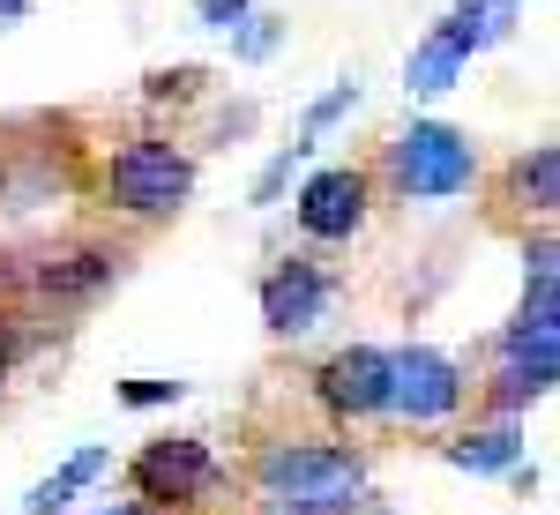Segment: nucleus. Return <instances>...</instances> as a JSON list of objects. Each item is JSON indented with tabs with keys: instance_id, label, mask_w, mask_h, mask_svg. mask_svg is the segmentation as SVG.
<instances>
[{
	"instance_id": "1",
	"label": "nucleus",
	"mask_w": 560,
	"mask_h": 515,
	"mask_svg": "<svg viewBox=\"0 0 560 515\" xmlns=\"http://www.w3.org/2000/svg\"><path fill=\"white\" fill-rule=\"evenodd\" d=\"M247 493L261 515H359L366 501V456L322 433L261 441L247 464Z\"/></svg>"
},
{
	"instance_id": "2",
	"label": "nucleus",
	"mask_w": 560,
	"mask_h": 515,
	"mask_svg": "<svg viewBox=\"0 0 560 515\" xmlns=\"http://www.w3.org/2000/svg\"><path fill=\"white\" fill-rule=\"evenodd\" d=\"M120 269H128V247H113V239H60V247L0 261V292H8V306H23V314H45V306L52 314H75L105 284H120Z\"/></svg>"
},
{
	"instance_id": "3",
	"label": "nucleus",
	"mask_w": 560,
	"mask_h": 515,
	"mask_svg": "<svg viewBox=\"0 0 560 515\" xmlns=\"http://www.w3.org/2000/svg\"><path fill=\"white\" fill-rule=\"evenodd\" d=\"M128 485L150 515H195L224 493V464L202 433H165V441H142L128 456Z\"/></svg>"
},
{
	"instance_id": "4",
	"label": "nucleus",
	"mask_w": 560,
	"mask_h": 515,
	"mask_svg": "<svg viewBox=\"0 0 560 515\" xmlns=\"http://www.w3.org/2000/svg\"><path fill=\"white\" fill-rule=\"evenodd\" d=\"M382 179L396 202H448V195H464L478 179V150H471V134L441 128V120H411L382 150Z\"/></svg>"
},
{
	"instance_id": "5",
	"label": "nucleus",
	"mask_w": 560,
	"mask_h": 515,
	"mask_svg": "<svg viewBox=\"0 0 560 515\" xmlns=\"http://www.w3.org/2000/svg\"><path fill=\"white\" fill-rule=\"evenodd\" d=\"M187 195H195V157L179 142L142 134V142H120L105 165V202L120 216H179Z\"/></svg>"
},
{
	"instance_id": "6",
	"label": "nucleus",
	"mask_w": 560,
	"mask_h": 515,
	"mask_svg": "<svg viewBox=\"0 0 560 515\" xmlns=\"http://www.w3.org/2000/svg\"><path fill=\"white\" fill-rule=\"evenodd\" d=\"M464 366L448 359V351H433V343H404V351H388V419H404V426H448L456 411H464Z\"/></svg>"
},
{
	"instance_id": "7",
	"label": "nucleus",
	"mask_w": 560,
	"mask_h": 515,
	"mask_svg": "<svg viewBox=\"0 0 560 515\" xmlns=\"http://www.w3.org/2000/svg\"><path fill=\"white\" fill-rule=\"evenodd\" d=\"M560 382V329H523L509 321L493 343V382H486V411L493 419H523L530 403H546Z\"/></svg>"
},
{
	"instance_id": "8",
	"label": "nucleus",
	"mask_w": 560,
	"mask_h": 515,
	"mask_svg": "<svg viewBox=\"0 0 560 515\" xmlns=\"http://www.w3.org/2000/svg\"><path fill=\"white\" fill-rule=\"evenodd\" d=\"M314 396L337 426H359V419H388V351L382 343H345L314 366Z\"/></svg>"
},
{
	"instance_id": "9",
	"label": "nucleus",
	"mask_w": 560,
	"mask_h": 515,
	"mask_svg": "<svg viewBox=\"0 0 560 515\" xmlns=\"http://www.w3.org/2000/svg\"><path fill=\"white\" fill-rule=\"evenodd\" d=\"M366 210H374V172H359V165H329V172H314V179L300 187V202H292V216H300V232L314 239V247L359 239Z\"/></svg>"
},
{
	"instance_id": "10",
	"label": "nucleus",
	"mask_w": 560,
	"mask_h": 515,
	"mask_svg": "<svg viewBox=\"0 0 560 515\" xmlns=\"http://www.w3.org/2000/svg\"><path fill=\"white\" fill-rule=\"evenodd\" d=\"M329 300H337V277L322 269V261H277L269 277H261V321H269V337H306L322 314H329Z\"/></svg>"
},
{
	"instance_id": "11",
	"label": "nucleus",
	"mask_w": 560,
	"mask_h": 515,
	"mask_svg": "<svg viewBox=\"0 0 560 515\" xmlns=\"http://www.w3.org/2000/svg\"><path fill=\"white\" fill-rule=\"evenodd\" d=\"M441 464L471 478H501V471H523V426L516 419H493V426H471L456 441H441Z\"/></svg>"
},
{
	"instance_id": "12",
	"label": "nucleus",
	"mask_w": 560,
	"mask_h": 515,
	"mask_svg": "<svg viewBox=\"0 0 560 515\" xmlns=\"http://www.w3.org/2000/svg\"><path fill=\"white\" fill-rule=\"evenodd\" d=\"M516 15H523V0H456V8L441 15V31H433V38L456 45V52L471 60V52H486V45L516 38Z\"/></svg>"
},
{
	"instance_id": "13",
	"label": "nucleus",
	"mask_w": 560,
	"mask_h": 515,
	"mask_svg": "<svg viewBox=\"0 0 560 515\" xmlns=\"http://www.w3.org/2000/svg\"><path fill=\"white\" fill-rule=\"evenodd\" d=\"M501 202H509L516 216H538V224L560 210V150H553V142L523 150L516 165H509V187H501Z\"/></svg>"
},
{
	"instance_id": "14",
	"label": "nucleus",
	"mask_w": 560,
	"mask_h": 515,
	"mask_svg": "<svg viewBox=\"0 0 560 515\" xmlns=\"http://www.w3.org/2000/svg\"><path fill=\"white\" fill-rule=\"evenodd\" d=\"M105 464H113V448H83V456H68V464H60V471L45 478V485H31L23 515H68V501L83 493L90 478H105Z\"/></svg>"
},
{
	"instance_id": "15",
	"label": "nucleus",
	"mask_w": 560,
	"mask_h": 515,
	"mask_svg": "<svg viewBox=\"0 0 560 515\" xmlns=\"http://www.w3.org/2000/svg\"><path fill=\"white\" fill-rule=\"evenodd\" d=\"M471 60L456 52V45L427 38L419 52H411V68H404V90H419V97H441V90H456V75H464Z\"/></svg>"
},
{
	"instance_id": "16",
	"label": "nucleus",
	"mask_w": 560,
	"mask_h": 515,
	"mask_svg": "<svg viewBox=\"0 0 560 515\" xmlns=\"http://www.w3.org/2000/svg\"><path fill=\"white\" fill-rule=\"evenodd\" d=\"M187 382H120V403L128 411H158V403H179Z\"/></svg>"
},
{
	"instance_id": "17",
	"label": "nucleus",
	"mask_w": 560,
	"mask_h": 515,
	"mask_svg": "<svg viewBox=\"0 0 560 515\" xmlns=\"http://www.w3.org/2000/svg\"><path fill=\"white\" fill-rule=\"evenodd\" d=\"M300 157H306V142H292L284 157H269V172H261V179H255V202H277V187L292 179V165H300Z\"/></svg>"
},
{
	"instance_id": "18",
	"label": "nucleus",
	"mask_w": 560,
	"mask_h": 515,
	"mask_svg": "<svg viewBox=\"0 0 560 515\" xmlns=\"http://www.w3.org/2000/svg\"><path fill=\"white\" fill-rule=\"evenodd\" d=\"M195 83H202V68H165V75H150V97H158V105H165V97H195Z\"/></svg>"
},
{
	"instance_id": "19",
	"label": "nucleus",
	"mask_w": 560,
	"mask_h": 515,
	"mask_svg": "<svg viewBox=\"0 0 560 515\" xmlns=\"http://www.w3.org/2000/svg\"><path fill=\"white\" fill-rule=\"evenodd\" d=\"M195 15H202L210 31H240V23H247V0H195Z\"/></svg>"
},
{
	"instance_id": "20",
	"label": "nucleus",
	"mask_w": 560,
	"mask_h": 515,
	"mask_svg": "<svg viewBox=\"0 0 560 515\" xmlns=\"http://www.w3.org/2000/svg\"><path fill=\"white\" fill-rule=\"evenodd\" d=\"M351 105H359V90H351V83H337V90H329V97H322V105H314V113H306V128L322 134V128H329V120H337V113H351Z\"/></svg>"
},
{
	"instance_id": "21",
	"label": "nucleus",
	"mask_w": 560,
	"mask_h": 515,
	"mask_svg": "<svg viewBox=\"0 0 560 515\" xmlns=\"http://www.w3.org/2000/svg\"><path fill=\"white\" fill-rule=\"evenodd\" d=\"M269 45H277V23H255V31H240V52H247V60H261Z\"/></svg>"
},
{
	"instance_id": "22",
	"label": "nucleus",
	"mask_w": 560,
	"mask_h": 515,
	"mask_svg": "<svg viewBox=\"0 0 560 515\" xmlns=\"http://www.w3.org/2000/svg\"><path fill=\"white\" fill-rule=\"evenodd\" d=\"M31 8H38V0H0V31H8V23H23Z\"/></svg>"
},
{
	"instance_id": "23",
	"label": "nucleus",
	"mask_w": 560,
	"mask_h": 515,
	"mask_svg": "<svg viewBox=\"0 0 560 515\" xmlns=\"http://www.w3.org/2000/svg\"><path fill=\"white\" fill-rule=\"evenodd\" d=\"M90 515H150L142 501H113V508H90Z\"/></svg>"
},
{
	"instance_id": "24",
	"label": "nucleus",
	"mask_w": 560,
	"mask_h": 515,
	"mask_svg": "<svg viewBox=\"0 0 560 515\" xmlns=\"http://www.w3.org/2000/svg\"><path fill=\"white\" fill-rule=\"evenodd\" d=\"M359 515H396V508H359Z\"/></svg>"
}]
</instances>
